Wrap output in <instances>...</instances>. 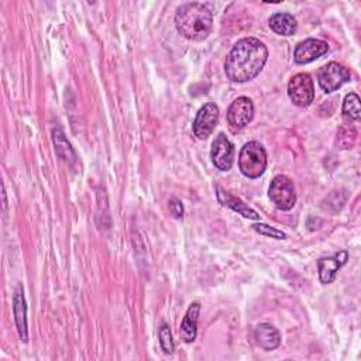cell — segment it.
Returning <instances> with one entry per match:
<instances>
[{
	"mask_svg": "<svg viewBox=\"0 0 361 361\" xmlns=\"http://www.w3.org/2000/svg\"><path fill=\"white\" fill-rule=\"evenodd\" d=\"M268 59V50L259 39L240 40L229 53L225 62L226 77L232 82L243 84L254 80Z\"/></svg>",
	"mask_w": 361,
	"mask_h": 361,
	"instance_id": "cell-1",
	"label": "cell"
},
{
	"mask_svg": "<svg viewBox=\"0 0 361 361\" xmlns=\"http://www.w3.org/2000/svg\"><path fill=\"white\" fill-rule=\"evenodd\" d=\"M175 26L179 34L191 41H203L213 28V15L202 3H185L175 15Z\"/></svg>",
	"mask_w": 361,
	"mask_h": 361,
	"instance_id": "cell-2",
	"label": "cell"
},
{
	"mask_svg": "<svg viewBox=\"0 0 361 361\" xmlns=\"http://www.w3.org/2000/svg\"><path fill=\"white\" fill-rule=\"evenodd\" d=\"M239 168L250 179L260 178L267 169V153L257 141H250L241 149L239 156Z\"/></svg>",
	"mask_w": 361,
	"mask_h": 361,
	"instance_id": "cell-3",
	"label": "cell"
},
{
	"mask_svg": "<svg viewBox=\"0 0 361 361\" xmlns=\"http://www.w3.org/2000/svg\"><path fill=\"white\" fill-rule=\"evenodd\" d=\"M268 196L281 210H291L297 202L295 185L286 175H277L270 185Z\"/></svg>",
	"mask_w": 361,
	"mask_h": 361,
	"instance_id": "cell-4",
	"label": "cell"
},
{
	"mask_svg": "<svg viewBox=\"0 0 361 361\" xmlns=\"http://www.w3.org/2000/svg\"><path fill=\"white\" fill-rule=\"evenodd\" d=\"M317 81L324 92L332 93L342 88L344 84L350 82L351 74L347 68H344L339 62H329L328 65L319 69Z\"/></svg>",
	"mask_w": 361,
	"mask_h": 361,
	"instance_id": "cell-5",
	"label": "cell"
},
{
	"mask_svg": "<svg viewBox=\"0 0 361 361\" xmlns=\"http://www.w3.org/2000/svg\"><path fill=\"white\" fill-rule=\"evenodd\" d=\"M288 96L294 104L299 107H308L315 99V85L309 74L295 75L288 84Z\"/></svg>",
	"mask_w": 361,
	"mask_h": 361,
	"instance_id": "cell-6",
	"label": "cell"
},
{
	"mask_svg": "<svg viewBox=\"0 0 361 361\" xmlns=\"http://www.w3.org/2000/svg\"><path fill=\"white\" fill-rule=\"evenodd\" d=\"M210 157L213 165L221 171H229L234 163V146L223 134H218L212 144Z\"/></svg>",
	"mask_w": 361,
	"mask_h": 361,
	"instance_id": "cell-7",
	"label": "cell"
},
{
	"mask_svg": "<svg viewBox=\"0 0 361 361\" xmlns=\"http://www.w3.org/2000/svg\"><path fill=\"white\" fill-rule=\"evenodd\" d=\"M252 118H254V104L246 96L237 98L228 111V123L233 130L244 129Z\"/></svg>",
	"mask_w": 361,
	"mask_h": 361,
	"instance_id": "cell-8",
	"label": "cell"
},
{
	"mask_svg": "<svg viewBox=\"0 0 361 361\" xmlns=\"http://www.w3.org/2000/svg\"><path fill=\"white\" fill-rule=\"evenodd\" d=\"M219 107L214 103H206L202 106L194 122V134L199 140L207 138L219 120Z\"/></svg>",
	"mask_w": 361,
	"mask_h": 361,
	"instance_id": "cell-9",
	"label": "cell"
},
{
	"mask_svg": "<svg viewBox=\"0 0 361 361\" xmlns=\"http://www.w3.org/2000/svg\"><path fill=\"white\" fill-rule=\"evenodd\" d=\"M328 50H329L328 43H324L322 40H316V39H308L297 46L295 54H294V61L301 65L309 64V62L317 59L319 57L326 54Z\"/></svg>",
	"mask_w": 361,
	"mask_h": 361,
	"instance_id": "cell-10",
	"label": "cell"
},
{
	"mask_svg": "<svg viewBox=\"0 0 361 361\" xmlns=\"http://www.w3.org/2000/svg\"><path fill=\"white\" fill-rule=\"evenodd\" d=\"M349 254L347 251H339L335 259H320L317 261L319 277L322 284H332L336 278L337 271L347 263Z\"/></svg>",
	"mask_w": 361,
	"mask_h": 361,
	"instance_id": "cell-11",
	"label": "cell"
},
{
	"mask_svg": "<svg viewBox=\"0 0 361 361\" xmlns=\"http://www.w3.org/2000/svg\"><path fill=\"white\" fill-rule=\"evenodd\" d=\"M13 313H15V320L17 324L19 336L23 342L28 340V328H27V305H26V298L21 285L17 286V290L15 291L13 295Z\"/></svg>",
	"mask_w": 361,
	"mask_h": 361,
	"instance_id": "cell-12",
	"label": "cell"
},
{
	"mask_svg": "<svg viewBox=\"0 0 361 361\" xmlns=\"http://www.w3.org/2000/svg\"><path fill=\"white\" fill-rule=\"evenodd\" d=\"M216 195H218V201H219L223 206H228V207L233 209V210L237 212L239 214L244 216V218L251 219V221H259V219H260V214H259L254 209L248 207L241 199L233 196L232 194H229L228 191L222 189L221 187H216Z\"/></svg>",
	"mask_w": 361,
	"mask_h": 361,
	"instance_id": "cell-13",
	"label": "cell"
},
{
	"mask_svg": "<svg viewBox=\"0 0 361 361\" xmlns=\"http://www.w3.org/2000/svg\"><path fill=\"white\" fill-rule=\"evenodd\" d=\"M199 313H201V305L199 304H192L187 315L184 316L183 323H180L179 328V336L185 343H192L196 339L198 335V320H199Z\"/></svg>",
	"mask_w": 361,
	"mask_h": 361,
	"instance_id": "cell-14",
	"label": "cell"
},
{
	"mask_svg": "<svg viewBox=\"0 0 361 361\" xmlns=\"http://www.w3.org/2000/svg\"><path fill=\"white\" fill-rule=\"evenodd\" d=\"M254 337H256L257 344L267 351L275 350L281 344L279 332L270 323L259 324L256 332H254Z\"/></svg>",
	"mask_w": 361,
	"mask_h": 361,
	"instance_id": "cell-15",
	"label": "cell"
},
{
	"mask_svg": "<svg viewBox=\"0 0 361 361\" xmlns=\"http://www.w3.org/2000/svg\"><path fill=\"white\" fill-rule=\"evenodd\" d=\"M270 27L275 34L290 37V35H294L297 33L298 23L295 17L290 13H275L270 19Z\"/></svg>",
	"mask_w": 361,
	"mask_h": 361,
	"instance_id": "cell-16",
	"label": "cell"
},
{
	"mask_svg": "<svg viewBox=\"0 0 361 361\" xmlns=\"http://www.w3.org/2000/svg\"><path fill=\"white\" fill-rule=\"evenodd\" d=\"M53 140H54V146H55V151H57L58 157L68 164L74 163L77 158L75 151L71 147L69 141L66 140V137L61 129L53 130Z\"/></svg>",
	"mask_w": 361,
	"mask_h": 361,
	"instance_id": "cell-17",
	"label": "cell"
},
{
	"mask_svg": "<svg viewBox=\"0 0 361 361\" xmlns=\"http://www.w3.org/2000/svg\"><path fill=\"white\" fill-rule=\"evenodd\" d=\"M343 116L350 120H360V98L357 93L351 92L344 98L343 102Z\"/></svg>",
	"mask_w": 361,
	"mask_h": 361,
	"instance_id": "cell-18",
	"label": "cell"
},
{
	"mask_svg": "<svg viewBox=\"0 0 361 361\" xmlns=\"http://www.w3.org/2000/svg\"><path fill=\"white\" fill-rule=\"evenodd\" d=\"M355 137H357V131L353 126H342L337 131V146L343 150L351 149L355 142Z\"/></svg>",
	"mask_w": 361,
	"mask_h": 361,
	"instance_id": "cell-19",
	"label": "cell"
},
{
	"mask_svg": "<svg viewBox=\"0 0 361 361\" xmlns=\"http://www.w3.org/2000/svg\"><path fill=\"white\" fill-rule=\"evenodd\" d=\"M346 201H347V194L344 191H333L326 199L323 201V203H324L323 207L333 213H337L343 209Z\"/></svg>",
	"mask_w": 361,
	"mask_h": 361,
	"instance_id": "cell-20",
	"label": "cell"
},
{
	"mask_svg": "<svg viewBox=\"0 0 361 361\" xmlns=\"http://www.w3.org/2000/svg\"><path fill=\"white\" fill-rule=\"evenodd\" d=\"M158 337H160V344H161V349L164 350V353L172 354L175 350V344H174V339H172L168 324H165V323L161 324V328L158 331Z\"/></svg>",
	"mask_w": 361,
	"mask_h": 361,
	"instance_id": "cell-21",
	"label": "cell"
},
{
	"mask_svg": "<svg viewBox=\"0 0 361 361\" xmlns=\"http://www.w3.org/2000/svg\"><path fill=\"white\" fill-rule=\"evenodd\" d=\"M252 229H254L257 233L267 236V237H272V239H278V240H284L286 239V234L278 229H274L266 223H257V225H252Z\"/></svg>",
	"mask_w": 361,
	"mask_h": 361,
	"instance_id": "cell-22",
	"label": "cell"
},
{
	"mask_svg": "<svg viewBox=\"0 0 361 361\" xmlns=\"http://www.w3.org/2000/svg\"><path fill=\"white\" fill-rule=\"evenodd\" d=\"M169 210L171 213L175 216L176 219H180L184 216V207H183V203H180L176 198H172L169 201Z\"/></svg>",
	"mask_w": 361,
	"mask_h": 361,
	"instance_id": "cell-23",
	"label": "cell"
}]
</instances>
